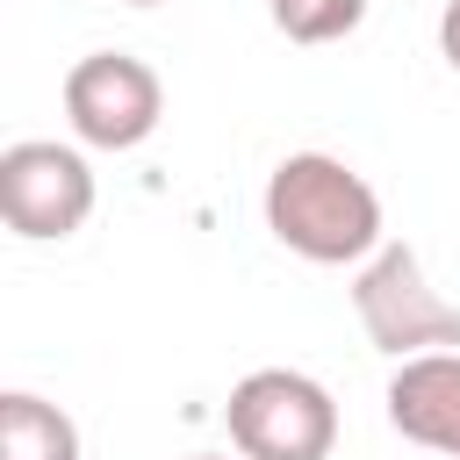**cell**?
<instances>
[{
  "mask_svg": "<svg viewBox=\"0 0 460 460\" xmlns=\"http://www.w3.org/2000/svg\"><path fill=\"white\" fill-rule=\"evenodd\" d=\"M266 230L309 266H367L388 244L374 180L331 151H288L266 172Z\"/></svg>",
  "mask_w": 460,
  "mask_h": 460,
  "instance_id": "1",
  "label": "cell"
},
{
  "mask_svg": "<svg viewBox=\"0 0 460 460\" xmlns=\"http://www.w3.org/2000/svg\"><path fill=\"white\" fill-rule=\"evenodd\" d=\"M352 316L374 352L388 359H424V352H460V309L431 288L424 259L410 244H381L367 266H352Z\"/></svg>",
  "mask_w": 460,
  "mask_h": 460,
  "instance_id": "2",
  "label": "cell"
},
{
  "mask_svg": "<svg viewBox=\"0 0 460 460\" xmlns=\"http://www.w3.org/2000/svg\"><path fill=\"white\" fill-rule=\"evenodd\" d=\"M237 460H331L338 446V402L302 367H259L223 402Z\"/></svg>",
  "mask_w": 460,
  "mask_h": 460,
  "instance_id": "3",
  "label": "cell"
},
{
  "mask_svg": "<svg viewBox=\"0 0 460 460\" xmlns=\"http://www.w3.org/2000/svg\"><path fill=\"white\" fill-rule=\"evenodd\" d=\"M0 216L29 244H58V237L86 230V216H93V165H86V151L58 144V137L7 144L0 151Z\"/></svg>",
  "mask_w": 460,
  "mask_h": 460,
  "instance_id": "4",
  "label": "cell"
},
{
  "mask_svg": "<svg viewBox=\"0 0 460 460\" xmlns=\"http://www.w3.org/2000/svg\"><path fill=\"white\" fill-rule=\"evenodd\" d=\"M165 115V86L129 50H86L65 72V122L93 151H137Z\"/></svg>",
  "mask_w": 460,
  "mask_h": 460,
  "instance_id": "5",
  "label": "cell"
},
{
  "mask_svg": "<svg viewBox=\"0 0 460 460\" xmlns=\"http://www.w3.org/2000/svg\"><path fill=\"white\" fill-rule=\"evenodd\" d=\"M388 424L424 446L460 460V352H424V359H395L388 374Z\"/></svg>",
  "mask_w": 460,
  "mask_h": 460,
  "instance_id": "6",
  "label": "cell"
},
{
  "mask_svg": "<svg viewBox=\"0 0 460 460\" xmlns=\"http://www.w3.org/2000/svg\"><path fill=\"white\" fill-rule=\"evenodd\" d=\"M0 460H79V424L43 395L7 388L0 395Z\"/></svg>",
  "mask_w": 460,
  "mask_h": 460,
  "instance_id": "7",
  "label": "cell"
},
{
  "mask_svg": "<svg viewBox=\"0 0 460 460\" xmlns=\"http://www.w3.org/2000/svg\"><path fill=\"white\" fill-rule=\"evenodd\" d=\"M266 14L288 43H338L367 22V0H266Z\"/></svg>",
  "mask_w": 460,
  "mask_h": 460,
  "instance_id": "8",
  "label": "cell"
},
{
  "mask_svg": "<svg viewBox=\"0 0 460 460\" xmlns=\"http://www.w3.org/2000/svg\"><path fill=\"white\" fill-rule=\"evenodd\" d=\"M438 58L460 72V0H446V7H438Z\"/></svg>",
  "mask_w": 460,
  "mask_h": 460,
  "instance_id": "9",
  "label": "cell"
},
{
  "mask_svg": "<svg viewBox=\"0 0 460 460\" xmlns=\"http://www.w3.org/2000/svg\"><path fill=\"white\" fill-rule=\"evenodd\" d=\"M187 460H230V453H187Z\"/></svg>",
  "mask_w": 460,
  "mask_h": 460,
  "instance_id": "10",
  "label": "cell"
},
{
  "mask_svg": "<svg viewBox=\"0 0 460 460\" xmlns=\"http://www.w3.org/2000/svg\"><path fill=\"white\" fill-rule=\"evenodd\" d=\"M129 7H158V0H129Z\"/></svg>",
  "mask_w": 460,
  "mask_h": 460,
  "instance_id": "11",
  "label": "cell"
}]
</instances>
